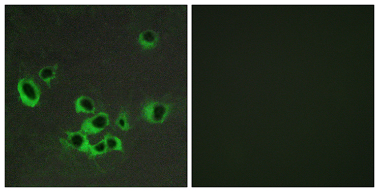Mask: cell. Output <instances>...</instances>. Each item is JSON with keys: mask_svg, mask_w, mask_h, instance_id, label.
I'll return each mask as SVG.
<instances>
[{"mask_svg": "<svg viewBox=\"0 0 379 192\" xmlns=\"http://www.w3.org/2000/svg\"><path fill=\"white\" fill-rule=\"evenodd\" d=\"M75 111L77 114H95V103L94 100L88 96L82 95L76 99L75 103Z\"/></svg>", "mask_w": 379, "mask_h": 192, "instance_id": "6", "label": "cell"}, {"mask_svg": "<svg viewBox=\"0 0 379 192\" xmlns=\"http://www.w3.org/2000/svg\"><path fill=\"white\" fill-rule=\"evenodd\" d=\"M67 138L60 139V142L66 149H74L82 153H88L90 152V143L87 135L82 131L69 132L66 131Z\"/></svg>", "mask_w": 379, "mask_h": 192, "instance_id": "3", "label": "cell"}, {"mask_svg": "<svg viewBox=\"0 0 379 192\" xmlns=\"http://www.w3.org/2000/svg\"><path fill=\"white\" fill-rule=\"evenodd\" d=\"M108 152V148L104 139L94 145H91L90 149V158H94L96 156L102 155Z\"/></svg>", "mask_w": 379, "mask_h": 192, "instance_id": "9", "label": "cell"}, {"mask_svg": "<svg viewBox=\"0 0 379 192\" xmlns=\"http://www.w3.org/2000/svg\"><path fill=\"white\" fill-rule=\"evenodd\" d=\"M58 70V64L53 66H47L43 68L39 71V76L40 79L46 83L48 87L51 88V81L55 78Z\"/></svg>", "mask_w": 379, "mask_h": 192, "instance_id": "7", "label": "cell"}, {"mask_svg": "<svg viewBox=\"0 0 379 192\" xmlns=\"http://www.w3.org/2000/svg\"><path fill=\"white\" fill-rule=\"evenodd\" d=\"M108 151H120L124 152L123 143L121 140L115 136L108 133L104 138Z\"/></svg>", "mask_w": 379, "mask_h": 192, "instance_id": "8", "label": "cell"}, {"mask_svg": "<svg viewBox=\"0 0 379 192\" xmlns=\"http://www.w3.org/2000/svg\"><path fill=\"white\" fill-rule=\"evenodd\" d=\"M18 90L24 105L30 107H35L38 105L41 91L33 79L25 78L20 80Z\"/></svg>", "mask_w": 379, "mask_h": 192, "instance_id": "2", "label": "cell"}, {"mask_svg": "<svg viewBox=\"0 0 379 192\" xmlns=\"http://www.w3.org/2000/svg\"><path fill=\"white\" fill-rule=\"evenodd\" d=\"M170 111V106L160 102H149L143 106L141 112L142 118L151 123H163Z\"/></svg>", "mask_w": 379, "mask_h": 192, "instance_id": "1", "label": "cell"}, {"mask_svg": "<svg viewBox=\"0 0 379 192\" xmlns=\"http://www.w3.org/2000/svg\"><path fill=\"white\" fill-rule=\"evenodd\" d=\"M109 124V115L104 112H101L94 117L84 120L80 131L87 135H96L103 131Z\"/></svg>", "mask_w": 379, "mask_h": 192, "instance_id": "4", "label": "cell"}, {"mask_svg": "<svg viewBox=\"0 0 379 192\" xmlns=\"http://www.w3.org/2000/svg\"><path fill=\"white\" fill-rule=\"evenodd\" d=\"M158 34L151 29L145 30L141 32L138 37V43L144 50L155 49L159 42Z\"/></svg>", "mask_w": 379, "mask_h": 192, "instance_id": "5", "label": "cell"}, {"mask_svg": "<svg viewBox=\"0 0 379 192\" xmlns=\"http://www.w3.org/2000/svg\"><path fill=\"white\" fill-rule=\"evenodd\" d=\"M115 125L123 131H128L131 129L130 123L128 121V114L126 110H122L121 111L118 118L116 119Z\"/></svg>", "mask_w": 379, "mask_h": 192, "instance_id": "10", "label": "cell"}]
</instances>
